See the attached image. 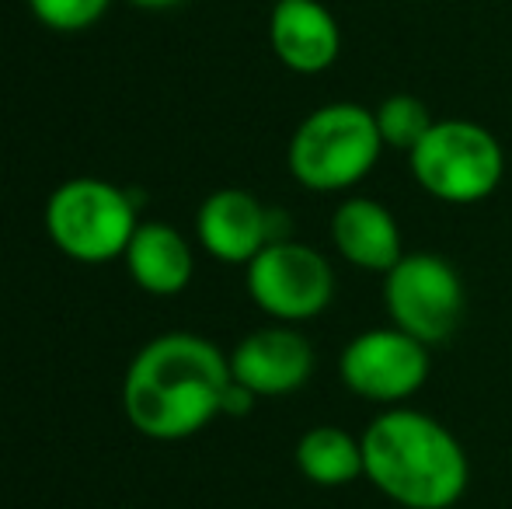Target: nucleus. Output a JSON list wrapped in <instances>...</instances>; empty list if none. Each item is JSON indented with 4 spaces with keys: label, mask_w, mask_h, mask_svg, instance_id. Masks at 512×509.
I'll use <instances>...</instances> for the list:
<instances>
[{
    "label": "nucleus",
    "mask_w": 512,
    "mask_h": 509,
    "mask_svg": "<svg viewBox=\"0 0 512 509\" xmlns=\"http://www.w3.org/2000/svg\"><path fill=\"white\" fill-rule=\"evenodd\" d=\"M272 4H276V0H272Z\"/></svg>",
    "instance_id": "6ab92c4d"
},
{
    "label": "nucleus",
    "mask_w": 512,
    "mask_h": 509,
    "mask_svg": "<svg viewBox=\"0 0 512 509\" xmlns=\"http://www.w3.org/2000/svg\"><path fill=\"white\" fill-rule=\"evenodd\" d=\"M269 46L293 74H324L342 53V28L321 0H276L269 14Z\"/></svg>",
    "instance_id": "9b49d317"
},
{
    "label": "nucleus",
    "mask_w": 512,
    "mask_h": 509,
    "mask_svg": "<svg viewBox=\"0 0 512 509\" xmlns=\"http://www.w3.org/2000/svg\"><path fill=\"white\" fill-rule=\"evenodd\" d=\"M314 346L293 325H269L248 332L230 353V377L258 398H283L300 391L314 374Z\"/></svg>",
    "instance_id": "9d476101"
},
{
    "label": "nucleus",
    "mask_w": 512,
    "mask_h": 509,
    "mask_svg": "<svg viewBox=\"0 0 512 509\" xmlns=\"http://www.w3.org/2000/svg\"><path fill=\"white\" fill-rule=\"evenodd\" d=\"M384 154L377 119L359 102H328L293 129L286 164L310 192H345L359 185Z\"/></svg>",
    "instance_id": "7ed1b4c3"
},
{
    "label": "nucleus",
    "mask_w": 512,
    "mask_h": 509,
    "mask_svg": "<svg viewBox=\"0 0 512 509\" xmlns=\"http://www.w3.org/2000/svg\"><path fill=\"white\" fill-rule=\"evenodd\" d=\"M373 119H377L380 140H384V150H401V154H411L418 147L425 133L432 129V109L415 95H391L373 109Z\"/></svg>",
    "instance_id": "2eb2a0df"
},
{
    "label": "nucleus",
    "mask_w": 512,
    "mask_h": 509,
    "mask_svg": "<svg viewBox=\"0 0 512 509\" xmlns=\"http://www.w3.org/2000/svg\"><path fill=\"white\" fill-rule=\"evenodd\" d=\"M28 7L49 32H88L105 18L112 0H28Z\"/></svg>",
    "instance_id": "dca6fc26"
},
{
    "label": "nucleus",
    "mask_w": 512,
    "mask_h": 509,
    "mask_svg": "<svg viewBox=\"0 0 512 509\" xmlns=\"http://www.w3.org/2000/svg\"><path fill=\"white\" fill-rule=\"evenodd\" d=\"M384 307L394 328L425 346H439L464 321V279L436 252L401 255V262L384 272Z\"/></svg>",
    "instance_id": "423d86ee"
},
{
    "label": "nucleus",
    "mask_w": 512,
    "mask_h": 509,
    "mask_svg": "<svg viewBox=\"0 0 512 509\" xmlns=\"http://www.w3.org/2000/svg\"><path fill=\"white\" fill-rule=\"evenodd\" d=\"M279 213L248 189H216L196 213V238L223 265H248L269 241H279Z\"/></svg>",
    "instance_id": "1a4fd4ad"
},
{
    "label": "nucleus",
    "mask_w": 512,
    "mask_h": 509,
    "mask_svg": "<svg viewBox=\"0 0 512 509\" xmlns=\"http://www.w3.org/2000/svg\"><path fill=\"white\" fill-rule=\"evenodd\" d=\"M136 203L126 189L105 178H70L56 185L46 203V234L67 258L102 265L122 258L133 241Z\"/></svg>",
    "instance_id": "39448f33"
},
{
    "label": "nucleus",
    "mask_w": 512,
    "mask_h": 509,
    "mask_svg": "<svg viewBox=\"0 0 512 509\" xmlns=\"http://www.w3.org/2000/svg\"><path fill=\"white\" fill-rule=\"evenodd\" d=\"M230 381V356L216 342L196 332H164L129 360L122 412L147 440H189L223 415Z\"/></svg>",
    "instance_id": "f257e3e1"
},
{
    "label": "nucleus",
    "mask_w": 512,
    "mask_h": 509,
    "mask_svg": "<svg viewBox=\"0 0 512 509\" xmlns=\"http://www.w3.org/2000/svg\"><path fill=\"white\" fill-rule=\"evenodd\" d=\"M429 370V346L394 325L359 332L338 356L342 384L356 398L384 408H398L415 398L429 381Z\"/></svg>",
    "instance_id": "6e6552de"
},
{
    "label": "nucleus",
    "mask_w": 512,
    "mask_h": 509,
    "mask_svg": "<svg viewBox=\"0 0 512 509\" xmlns=\"http://www.w3.org/2000/svg\"><path fill=\"white\" fill-rule=\"evenodd\" d=\"M331 245L349 265L366 272H391L401 262L398 217L377 199H345L331 213Z\"/></svg>",
    "instance_id": "f8f14e48"
},
{
    "label": "nucleus",
    "mask_w": 512,
    "mask_h": 509,
    "mask_svg": "<svg viewBox=\"0 0 512 509\" xmlns=\"http://www.w3.org/2000/svg\"><path fill=\"white\" fill-rule=\"evenodd\" d=\"M248 297L279 325H300L328 311L335 300V269L304 241H269L244 265Z\"/></svg>",
    "instance_id": "0eeeda50"
},
{
    "label": "nucleus",
    "mask_w": 512,
    "mask_h": 509,
    "mask_svg": "<svg viewBox=\"0 0 512 509\" xmlns=\"http://www.w3.org/2000/svg\"><path fill=\"white\" fill-rule=\"evenodd\" d=\"M359 440L370 485L401 509H453L471 485L464 443L429 412L384 408Z\"/></svg>",
    "instance_id": "f03ea898"
},
{
    "label": "nucleus",
    "mask_w": 512,
    "mask_h": 509,
    "mask_svg": "<svg viewBox=\"0 0 512 509\" xmlns=\"http://www.w3.org/2000/svg\"><path fill=\"white\" fill-rule=\"evenodd\" d=\"M411 178L432 199L450 206H474L488 199L506 175V150L492 129L471 119H443L408 154Z\"/></svg>",
    "instance_id": "20e7f679"
},
{
    "label": "nucleus",
    "mask_w": 512,
    "mask_h": 509,
    "mask_svg": "<svg viewBox=\"0 0 512 509\" xmlns=\"http://www.w3.org/2000/svg\"><path fill=\"white\" fill-rule=\"evenodd\" d=\"M122 262H126L133 283L150 297H175L192 283V272H196L189 238L164 220H143Z\"/></svg>",
    "instance_id": "ddd939ff"
},
{
    "label": "nucleus",
    "mask_w": 512,
    "mask_h": 509,
    "mask_svg": "<svg viewBox=\"0 0 512 509\" xmlns=\"http://www.w3.org/2000/svg\"><path fill=\"white\" fill-rule=\"evenodd\" d=\"M258 394H251L244 384L230 381L227 394H223V415H230V419H241V415H248L251 408H255Z\"/></svg>",
    "instance_id": "f3484780"
},
{
    "label": "nucleus",
    "mask_w": 512,
    "mask_h": 509,
    "mask_svg": "<svg viewBox=\"0 0 512 509\" xmlns=\"http://www.w3.org/2000/svg\"><path fill=\"white\" fill-rule=\"evenodd\" d=\"M297 468L310 485L321 489H342L366 478L363 440L338 426H314L297 440Z\"/></svg>",
    "instance_id": "4468645a"
},
{
    "label": "nucleus",
    "mask_w": 512,
    "mask_h": 509,
    "mask_svg": "<svg viewBox=\"0 0 512 509\" xmlns=\"http://www.w3.org/2000/svg\"><path fill=\"white\" fill-rule=\"evenodd\" d=\"M129 4L143 7V11H171V7L185 4V0H129Z\"/></svg>",
    "instance_id": "a211bd4d"
}]
</instances>
